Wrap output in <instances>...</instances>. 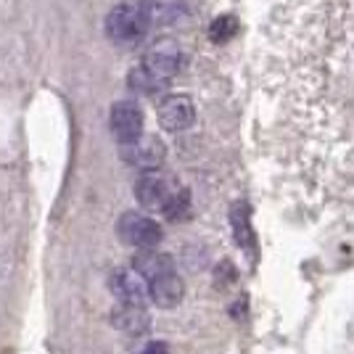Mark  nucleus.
Masks as SVG:
<instances>
[{
  "mask_svg": "<svg viewBox=\"0 0 354 354\" xmlns=\"http://www.w3.org/2000/svg\"><path fill=\"white\" fill-rule=\"evenodd\" d=\"M148 27L151 24H148L143 8L133 6V3H119L117 8H111L106 16V35L114 43H135L146 35Z\"/></svg>",
  "mask_w": 354,
  "mask_h": 354,
  "instance_id": "1",
  "label": "nucleus"
},
{
  "mask_svg": "<svg viewBox=\"0 0 354 354\" xmlns=\"http://www.w3.org/2000/svg\"><path fill=\"white\" fill-rule=\"evenodd\" d=\"M162 236H164L162 225L156 220H151V217H146V214L127 212V214H122V220H119V238H122L124 243L135 246V249H143V251L156 249Z\"/></svg>",
  "mask_w": 354,
  "mask_h": 354,
  "instance_id": "2",
  "label": "nucleus"
},
{
  "mask_svg": "<svg viewBox=\"0 0 354 354\" xmlns=\"http://www.w3.org/2000/svg\"><path fill=\"white\" fill-rule=\"evenodd\" d=\"M109 124L122 146H130L138 138H143V111L135 101H117L111 106Z\"/></svg>",
  "mask_w": 354,
  "mask_h": 354,
  "instance_id": "3",
  "label": "nucleus"
},
{
  "mask_svg": "<svg viewBox=\"0 0 354 354\" xmlns=\"http://www.w3.org/2000/svg\"><path fill=\"white\" fill-rule=\"evenodd\" d=\"M180 191L169 177L159 175V172H146L135 183V196L138 201L146 209H153V212H164L167 204L172 201V196Z\"/></svg>",
  "mask_w": 354,
  "mask_h": 354,
  "instance_id": "4",
  "label": "nucleus"
},
{
  "mask_svg": "<svg viewBox=\"0 0 354 354\" xmlns=\"http://www.w3.org/2000/svg\"><path fill=\"white\" fill-rule=\"evenodd\" d=\"M122 156L124 162L143 169V172H156L164 164V156H167V146L156 135H143L138 138L130 146H122Z\"/></svg>",
  "mask_w": 354,
  "mask_h": 354,
  "instance_id": "5",
  "label": "nucleus"
},
{
  "mask_svg": "<svg viewBox=\"0 0 354 354\" xmlns=\"http://www.w3.org/2000/svg\"><path fill=\"white\" fill-rule=\"evenodd\" d=\"M196 122V106L188 95H167L159 104V124L167 133H183Z\"/></svg>",
  "mask_w": 354,
  "mask_h": 354,
  "instance_id": "6",
  "label": "nucleus"
},
{
  "mask_svg": "<svg viewBox=\"0 0 354 354\" xmlns=\"http://www.w3.org/2000/svg\"><path fill=\"white\" fill-rule=\"evenodd\" d=\"M111 291L124 307H143L148 299V283L135 270H117L111 275Z\"/></svg>",
  "mask_w": 354,
  "mask_h": 354,
  "instance_id": "7",
  "label": "nucleus"
},
{
  "mask_svg": "<svg viewBox=\"0 0 354 354\" xmlns=\"http://www.w3.org/2000/svg\"><path fill=\"white\" fill-rule=\"evenodd\" d=\"M140 64L146 66L148 72H153L156 77H162V80L169 82V80L180 72V66H183V53H180V48H177V45L159 43L148 50Z\"/></svg>",
  "mask_w": 354,
  "mask_h": 354,
  "instance_id": "8",
  "label": "nucleus"
},
{
  "mask_svg": "<svg viewBox=\"0 0 354 354\" xmlns=\"http://www.w3.org/2000/svg\"><path fill=\"white\" fill-rule=\"evenodd\" d=\"M183 294H185V286H183V278L169 272V275H162L156 281L148 283V299L162 307V310H172L183 301Z\"/></svg>",
  "mask_w": 354,
  "mask_h": 354,
  "instance_id": "9",
  "label": "nucleus"
},
{
  "mask_svg": "<svg viewBox=\"0 0 354 354\" xmlns=\"http://www.w3.org/2000/svg\"><path fill=\"white\" fill-rule=\"evenodd\" d=\"M133 270L135 272H140L148 283L156 281V278H162V275H169V272H175V262H172V257L169 254H162V251H140V254H135L133 259Z\"/></svg>",
  "mask_w": 354,
  "mask_h": 354,
  "instance_id": "10",
  "label": "nucleus"
},
{
  "mask_svg": "<svg viewBox=\"0 0 354 354\" xmlns=\"http://www.w3.org/2000/svg\"><path fill=\"white\" fill-rule=\"evenodd\" d=\"M127 85H130V90L140 93V95H153V93H164V90L169 88L167 80L156 77L153 72H148L143 64H138V66L130 69V74H127Z\"/></svg>",
  "mask_w": 354,
  "mask_h": 354,
  "instance_id": "11",
  "label": "nucleus"
},
{
  "mask_svg": "<svg viewBox=\"0 0 354 354\" xmlns=\"http://www.w3.org/2000/svg\"><path fill=\"white\" fill-rule=\"evenodd\" d=\"M148 24H169L183 14V3L180 0H146L140 3Z\"/></svg>",
  "mask_w": 354,
  "mask_h": 354,
  "instance_id": "12",
  "label": "nucleus"
},
{
  "mask_svg": "<svg viewBox=\"0 0 354 354\" xmlns=\"http://www.w3.org/2000/svg\"><path fill=\"white\" fill-rule=\"evenodd\" d=\"M230 222H233V233H236L238 246L243 251L254 249V230H251L249 207H246L243 201L233 204V209H230Z\"/></svg>",
  "mask_w": 354,
  "mask_h": 354,
  "instance_id": "13",
  "label": "nucleus"
},
{
  "mask_svg": "<svg viewBox=\"0 0 354 354\" xmlns=\"http://www.w3.org/2000/svg\"><path fill=\"white\" fill-rule=\"evenodd\" d=\"M114 323L130 333V336H138V333H146L148 330V315L143 307H122V310L114 315Z\"/></svg>",
  "mask_w": 354,
  "mask_h": 354,
  "instance_id": "14",
  "label": "nucleus"
},
{
  "mask_svg": "<svg viewBox=\"0 0 354 354\" xmlns=\"http://www.w3.org/2000/svg\"><path fill=\"white\" fill-rule=\"evenodd\" d=\"M238 32V19L230 14L225 16H217L212 24H209V37H212V43H227V40H233Z\"/></svg>",
  "mask_w": 354,
  "mask_h": 354,
  "instance_id": "15",
  "label": "nucleus"
},
{
  "mask_svg": "<svg viewBox=\"0 0 354 354\" xmlns=\"http://www.w3.org/2000/svg\"><path fill=\"white\" fill-rule=\"evenodd\" d=\"M188 209H191V193L185 191V188H180V191L172 196V201L167 204L164 214H167L169 220H183V217L188 214Z\"/></svg>",
  "mask_w": 354,
  "mask_h": 354,
  "instance_id": "16",
  "label": "nucleus"
},
{
  "mask_svg": "<svg viewBox=\"0 0 354 354\" xmlns=\"http://www.w3.org/2000/svg\"><path fill=\"white\" fill-rule=\"evenodd\" d=\"M140 354H169V346L164 344V341H151L143 346V352Z\"/></svg>",
  "mask_w": 354,
  "mask_h": 354,
  "instance_id": "17",
  "label": "nucleus"
}]
</instances>
